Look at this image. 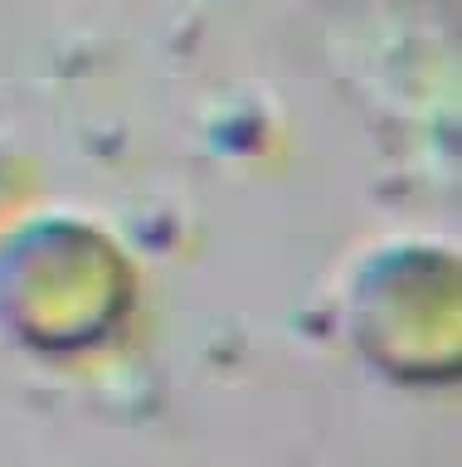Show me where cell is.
Returning <instances> with one entry per match:
<instances>
[{"mask_svg":"<svg viewBox=\"0 0 462 467\" xmlns=\"http://www.w3.org/2000/svg\"><path fill=\"white\" fill-rule=\"evenodd\" d=\"M345 346L389 385L447 389L462 375V263L457 248L389 239L341 287Z\"/></svg>","mask_w":462,"mask_h":467,"instance_id":"2","label":"cell"},{"mask_svg":"<svg viewBox=\"0 0 462 467\" xmlns=\"http://www.w3.org/2000/svg\"><path fill=\"white\" fill-rule=\"evenodd\" d=\"M137 302V263L98 219L39 210L0 234V331L30 356H93L127 331Z\"/></svg>","mask_w":462,"mask_h":467,"instance_id":"1","label":"cell"}]
</instances>
